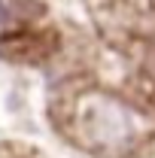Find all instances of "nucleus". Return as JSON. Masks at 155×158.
Wrapping results in <instances>:
<instances>
[{
  "mask_svg": "<svg viewBox=\"0 0 155 158\" xmlns=\"http://www.w3.org/2000/svg\"><path fill=\"white\" fill-rule=\"evenodd\" d=\"M76 125H79V140L85 146L107 149V152L128 149L143 134V116L134 106H128L125 100L103 94V91L85 94L79 100Z\"/></svg>",
  "mask_w": 155,
  "mask_h": 158,
  "instance_id": "f257e3e1",
  "label": "nucleus"
}]
</instances>
